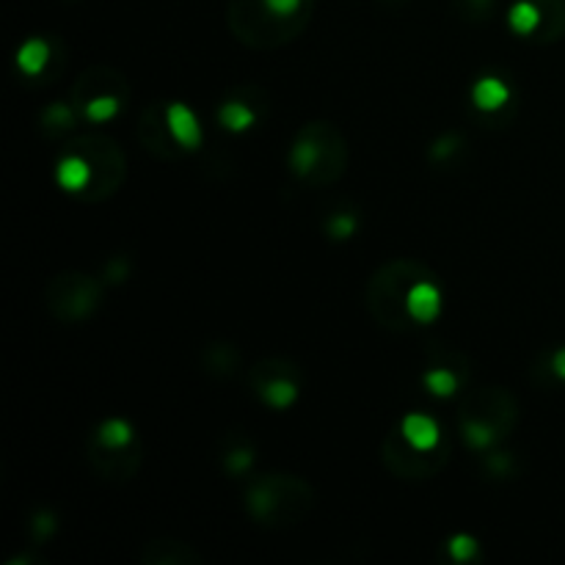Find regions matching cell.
Wrapping results in <instances>:
<instances>
[{"label": "cell", "instance_id": "8fae6325", "mask_svg": "<svg viewBox=\"0 0 565 565\" xmlns=\"http://www.w3.org/2000/svg\"><path fill=\"white\" fill-rule=\"evenodd\" d=\"M130 439H132L130 425L121 423V419H110V423H105L103 428H99V441H103L105 447H110V450L130 445Z\"/></svg>", "mask_w": 565, "mask_h": 565}, {"label": "cell", "instance_id": "ba28073f", "mask_svg": "<svg viewBox=\"0 0 565 565\" xmlns=\"http://www.w3.org/2000/svg\"><path fill=\"white\" fill-rule=\"evenodd\" d=\"M508 97H511V92H508V86L500 81V77H483V81L472 88L475 105L483 110L502 108V105L508 103Z\"/></svg>", "mask_w": 565, "mask_h": 565}, {"label": "cell", "instance_id": "3957f363", "mask_svg": "<svg viewBox=\"0 0 565 565\" xmlns=\"http://www.w3.org/2000/svg\"><path fill=\"white\" fill-rule=\"evenodd\" d=\"M406 307L414 320H419V323H434L436 315L441 312V296L434 281L425 279L419 285H414L406 296Z\"/></svg>", "mask_w": 565, "mask_h": 565}, {"label": "cell", "instance_id": "7a4b0ae2", "mask_svg": "<svg viewBox=\"0 0 565 565\" xmlns=\"http://www.w3.org/2000/svg\"><path fill=\"white\" fill-rule=\"evenodd\" d=\"M64 298H70V301H64V309L58 312V318H66V320H81L86 318L88 312L94 309V303L99 301V290L97 285H94L92 279H81V276H64Z\"/></svg>", "mask_w": 565, "mask_h": 565}, {"label": "cell", "instance_id": "5bb4252c", "mask_svg": "<svg viewBox=\"0 0 565 565\" xmlns=\"http://www.w3.org/2000/svg\"><path fill=\"white\" fill-rule=\"evenodd\" d=\"M116 110H119V99L108 97V94H105V97H94L92 103L86 105V116L92 121H108Z\"/></svg>", "mask_w": 565, "mask_h": 565}, {"label": "cell", "instance_id": "4fadbf2b", "mask_svg": "<svg viewBox=\"0 0 565 565\" xmlns=\"http://www.w3.org/2000/svg\"><path fill=\"white\" fill-rule=\"evenodd\" d=\"M425 386H428L434 395H452L458 386V379L452 373H447V370H430L428 375H425Z\"/></svg>", "mask_w": 565, "mask_h": 565}, {"label": "cell", "instance_id": "7c38bea8", "mask_svg": "<svg viewBox=\"0 0 565 565\" xmlns=\"http://www.w3.org/2000/svg\"><path fill=\"white\" fill-rule=\"evenodd\" d=\"M218 119L224 121L230 130H246V127L254 125V114L243 103H226L224 108L218 110Z\"/></svg>", "mask_w": 565, "mask_h": 565}, {"label": "cell", "instance_id": "277c9868", "mask_svg": "<svg viewBox=\"0 0 565 565\" xmlns=\"http://www.w3.org/2000/svg\"><path fill=\"white\" fill-rule=\"evenodd\" d=\"M401 434L417 452H428L439 445V425L425 414H408L401 425Z\"/></svg>", "mask_w": 565, "mask_h": 565}, {"label": "cell", "instance_id": "9c48e42d", "mask_svg": "<svg viewBox=\"0 0 565 565\" xmlns=\"http://www.w3.org/2000/svg\"><path fill=\"white\" fill-rule=\"evenodd\" d=\"M47 58H50L47 44H44L42 39H31V42H25L20 47V55H17V64H20V70L28 72V75H36V72L44 70Z\"/></svg>", "mask_w": 565, "mask_h": 565}, {"label": "cell", "instance_id": "9a60e30c", "mask_svg": "<svg viewBox=\"0 0 565 565\" xmlns=\"http://www.w3.org/2000/svg\"><path fill=\"white\" fill-rule=\"evenodd\" d=\"M450 552H452V557H456V561L467 563L469 557H472L475 552H478V544H475V541L469 539V535H458V539L450 541Z\"/></svg>", "mask_w": 565, "mask_h": 565}, {"label": "cell", "instance_id": "5b68a950", "mask_svg": "<svg viewBox=\"0 0 565 565\" xmlns=\"http://www.w3.org/2000/svg\"><path fill=\"white\" fill-rule=\"evenodd\" d=\"M169 127H171V132H174V138L180 147L196 149L199 143H202V127H199L196 116H193V110L188 108V105H182V103L171 105Z\"/></svg>", "mask_w": 565, "mask_h": 565}, {"label": "cell", "instance_id": "6da1fadb", "mask_svg": "<svg viewBox=\"0 0 565 565\" xmlns=\"http://www.w3.org/2000/svg\"><path fill=\"white\" fill-rule=\"evenodd\" d=\"M312 0H232V20L243 36H292L307 22ZM241 36V39H243Z\"/></svg>", "mask_w": 565, "mask_h": 565}, {"label": "cell", "instance_id": "52a82bcc", "mask_svg": "<svg viewBox=\"0 0 565 565\" xmlns=\"http://www.w3.org/2000/svg\"><path fill=\"white\" fill-rule=\"evenodd\" d=\"M92 174H94L92 166H88L83 158H77V154H70V158L58 163L61 188H66V191L72 193H81L83 188L92 182Z\"/></svg>", "mask_w": 565, "mask_h": 565}, {"label": "cell", "instance_id": "e0dca14e", "mask_svg": "<svg viewBox=\"0 0 565 565\" xmlns=\"http://www.w3.org/2000/svg\"><path fill=\"white\" fill-rule=\"evenodd\" d=\"M552 367H555V373L561 375V379H565V348L555 353V359H552Z\"/></svg>", "mask_w": 565, "mask_h": 565}, {"label": "cell", "instance_id": "30bf717a", "mask_svg": "<svg viewBox=\"0 0 565 565\" xmlns=\"http://www.w3.org/2000/svg\"><path fill=\"white\" fill-rule=\"evenodd\" d=\"M298 395V386L287 379H276L263 386V401L274 408H287Z\"/></svg>", "mask_w": 565, "mask_h": 565}, {"label": "cell", "instance_id": "8992f818", "mask_svg": "<svg viewBox=\"0 0 565 565\" xmlns=\"http://www.w3.org/2000/svg\"><path fill=\"white\" fill-rule=\"evenodd\" d=\"M544 0H519L511 9V14H508V22H511V28L516 33L530 36V33L539 31L541 22H544Z\"/></svg>", "mask_w": 565, "mask_h": 565}, {"label": "cell", "instance_id": "2e32d148", "mask_svg": "<svg viewBox=\"0 0 565 565\" xmlns=\"http://www.w3.org/2000/svg\"><path fill=\"white\" fill-rule=\"evenodd\" d=\"M329 230L334 232V237H348L353 235V230H356V221H353L351 215H340V218L331 221Z\"/></svg>", "mask_w": 565, "mask_h": 565}]
</instances>
